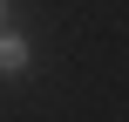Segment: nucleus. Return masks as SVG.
Returning a JSON list of instances; mask_svg holds the SVG:
<instances>
[{"label":"nucleus","instance_id":"1","mask_svg":"<svg viewBox=\"0 0 129 122\" xmlns=\"http://www.w3.org/2000/svg\"><path fill=\"white\" fill-rule=\"evenodd\" d=\"M27 61H34V48H27V34H14V27H0V75L14 82V75H27Z\"/></svg>","mask_w":129,"mask_h":122},{"label":"nucleus","instance_id":"2","mask_svg":"<svg viewBox=\"0 0 129 122\" xmlns=\"http://www.w3.org/2000/svg\"><path fill=\"white\" fill-rule=\"evenodd\" d=\"M0 27H7V0H0Z\"/></svg>","mask_w":129,"mask_h":122}]
</instances>
